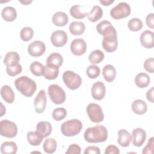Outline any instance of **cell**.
Instances as JSON below:
<instances>
[{
    "instance_id": "obj_35",
    "label": "cell",
    "mask_w": 154,
    "mask_h": 154,
    "mask_svg": "<svg viewBox=\"0 0 154 154\" xmlns=\"http://www.w3.org/2000/svg\"><path fill=\"white\" fill-rule=\"evenodd\" d=\"M104 54L99 49H96L91 52L88 57L90 62L92 64H99L104 59Z\"/></svg>"
},
{
    "instance_id": "obj_4",
    "label": "cell",
    "mask_w": 154,
    "mask_h": 154,
    "mask_svg": "<svg viewBox=\"0 0 154 154\" xmlns=\"http://www.w3.org/2000/svg\"><path fill=\"white\" fill-rule=\"evenodd\" d=\"M63 80L65 85L69 89L72 90L78 89L82 83L81 76L70 70H67L64 72L63 75Z\"/></svg>"
},
{
    "instance_id": "obj_29",
    "label": "cell",
    "mask_w": 154,
    "mask_h": 154,
    "mask_svg": "<svg viewBox=\"0 0 154 154\" xmlns=\"http://www.w3.org/2000/svg\"><path fill=\"white\" fill-rule=\"evenodd\" d=\"M17 151V146L13 141L4 142L1 146V152L2 154H15Z\"/></svg>"
},
{
    "instance_id": "obj_39",
    "label": "cell",
    "mask_w": 154,
    "mask_h": 154,
    "mask_svg": "<svg viewBox=\"0 0 154 154\" xmlns=\"http://www.w3.org/2000/svg\"><path fill=\"white\" fill-rule=\"evenodd\" d=\"M34 35V31L31 27L26 26L23 28L20 32V38L24 42L30 40Z\"/></svg>"
},
{
    "instance_id": "obj_42",
    "label": "cell",
    "mask_w": 154,
    "mask_h": 154,
    "mask_svg": "<svg viewBox=\"0 0 154 154\" xmlns=\"http://www.w3.org/2000/svg\"><path fill=\"white\" fill-rule=\"evenodd\" d=\"M143 67L144 69L151 73L154 72V59L153 58H149L146 59L143 64Z\"/></svg>"
},
{
    "instance_id": "obj_43",
    "label": "cell",
    "mask_w": 154,
    "mask_h": 154,
    "mask_svg": "<svg viewBox=\"0 0 154 154\" xmlns=\"http://www.w3.org/2000/svg\"><path fill=\"white\" fill-rule=\"evenodd\" d=\"M153 144H154V138L153 137H151L146 146L144 147L143 150V154H152L153 153Z\"/></svg>"
},
{
    "instance_id": "obj_12",
    "label": "cell",
    "mask_w": 154,
    "mask_h": 154,
    "mask_svg": "<svg viewBox=\"0 0 154 154\" xmlns=\"http://www.w3.org/2000/svg\"><path fill=\"white\" fill-rule=\"evenodd\" d=\"M70 50L75 55L80 56L84 54L87 50V45L85 40L81 38L73 40L70 44Z\"/></svg>"
},
{
    "instance_id": "obj_32",
    "label": "cell",
    "mask_w": 154,
    "mask_h": 154,
    "mask_svg": "<svg viewBox=\"0 0 154 154\" xmlns=\"http://www.w3.org/2000/svg\"><path fill=\"white\" fill-rule=\"evenodd\" d=\"M59 74V67L49 66L46 65L45 66V71L43 73L44 77L49 80L55 79L58 77Z\"/></svg>"
},
{
    "instance_id": "obj_5",
    "label": "cell",
    "mask_w": 154,
    "mask_h": 154,
    "mask_svg": "<svg viewBox=\"0 0 154 154\" xmlns=\"http://www.w3.org/2000/svg\"><path fill=\"white\" fill-rule=\"evenodd\" d=\"M48 95L52 102L55 104H61L66 100V93L64 90L57 84H51L48 88Z\"/></svg>"
},
{
    "instance_id": "obj_31",
    "label": "cell",
    "mask_w": 154,
    "mask_h": 154,
    "mask_svg": "<svg viewBox=\"0 0 154 154\" xmlns=\"http://www.w3.org/2000/svg\"><path fill=\"white\" fill-rule=\"evenodd\" d=\"M70 15L75 19H83L87 16V13L85 12L83 7L80 5H72L70 8Z\"/></svg>"
},
{
    "instance_id": "obj_18",
    "label": "cell",
    "mask_w": 154,
    "mask_h": 154,
    "mask_svg": "<svg viewBox=\"0 0 154 154\" xmlns=\"http://www.w3.org/2000/svg\"><path fill=\"white\" fill-rule=\"evenodd\" d=\"M117 143L122 147H128L132 140V136L126 129H120L117 132Z\"/></svg>"
},
{
    "instance_id": "obj_6",
    "label": "cell",
    "mask_w": 154,
    "mask_h": 154,
    "mask_svg": "<svg viewBox=\"0 0 154 154\" xmlns=\"http://www.w3.org/2000/svg\"><path fill=\"white\" fill-rule=\"evenodd\" d=\"M131 13V7L125 2L118 3L110 10L111 16L116 20L128 17Z\"/></svg>"
},
{
    "instance_id": "obj_17",
    "label": "cell",
    "mask_w": 154,
    "mask_h": 154,
    "mask_svg": "<svg viewBox=\"0 0 154 154\" xmlns=\"http://www.w3.org/2000/svg\"><path fill=\"white\" fill-rule=\"evenodd\" d=\"M140 42L143 46L147 49H151L154 46V34L153 32L146 30L140 35Z\"/></svg>"
},
{
    "instance_id": "obj_24",
    "label": "cell",
    "mask_w": 154,
    "mask_h": 154,
    "mask_svg": "<svg viewBox=\"0 0 154 154\" xmlns=\"http://www.w3.org/2000/svg\"><path fill=\"white\" fill-rule=\"evenodd\" d=\"M1 95L4 101L8 103H11L14 100V93L9 85H5L1 87Z\"/></svg>"
},
{
    "instance_id": "obj_49",
    "label": "cell",
    "mask_w": 154,
    "mask_h": 154,
    "mask_svg": "<svg viewBox=\"0 0 154 154\" xmlns=\"http://www.w3.org/2000/svg\"><path fill=\"white\" fill-rule=\"evenodd\" d=\"M114 2V0H99V2L101 3L103 5L108 6Z\"/></svg>"
},
{
    "instance_id": "obj_41",
    "label": "cell",
    "mask_w": 154,
    "mask_h": 154,
    "mask_svg": "<svg viewBox=\"0 0 154 154\" xmlns=\"http://www.w3.org/2000/svg\"><path fill=\"white\" fill-rule=\"evenodd\" d=\"M100 73V68L96 65H90L89 66L86 70L87 75L88 78L91 79H94L99 76Z\"/></svg>"
},
{
    "instance_id": "obj_38",
    "label": "cell",
    "mask_w": 154,
    "mask_h": 154,
    "mask_svg": "<svg viewBox=\"0 0 154 154\" xmlns=\"http://www.w3.org/2000/svg\"><path fill=\"white\" fill-rule=\"evenodd\" d=\"M143 22L138 18L135 17L130 19L128 23L129 29L132 31H138L143 28Z\"/></svg>"
},
{
    "instance_id": "obj_15",
    "label": "cell",
    "mask_w": 154,
    "mask_h": 154,
    "mask_svg": "<svg viewBox=\"0 0 154 154\" xmlns=\"http://www.w3.org/2000/svg\"><path fill=\"white\" fill-rule=\"evenodd\" d=\"M96 30L98 33L103 37L111 34L117 33L116 29L108 20H103L100 22L96 25Z\"/></svg>"
},
{
    "instance_id": "obj_50",
    "label": "cell",
    "mask_w": 154,
    "mask_h": 154,
    "mask_svg": "<svg viewBox=\"0 0 154 154\" xmlns=\"http://www.w3.org/2000/svg\"><path fill=\"white\" fill-rule=\"evenodd\" d=\"M19 2H21L22 4H24V5H28V4H29L30 3H31L32 1L31 0H30V1H29V0H25V1H19Z\"/></svg>"
},
{
    "instance_id": "obj_36",
    "label": "cell",
    "mask_w": 154,
    "mask_h": 154,
    "mask_svg": "<svg viewBox=\"0 0 154 154\" xmlns=\"http://www.w3.org/2000/svg\"><path fill=\"white\" fill-rule=\"evenodd\" d=\"M31 72L37 76H41L43 75L45 71V66L38 61L32 62L29 67Z\"/></svg>"
},
{
    "instance_id": "obj_22",
    "label": "cell",
    "mask_w": 154,
    "mask_h": 154,
    "mask_svg": "<svg viewBox=\"0 0 154 154\" xmlns=\"http://www.w3.org/2000/svg\"><path fill=\"white\" fill-rule=\"evenodd\" d=\"M102 75L105 80L108 82H112L116 76V70L111 64H106L102 70Z\"/></svg>"
},
{
    "instance_id": "obj_21",
    "label": "cell",
    "mask_w": 154,
    "mask_h": 154,
    "mask_svg": "<svg viewBox=\"0 0 154 154\" xmlns=\"http://www.w3.org/2000/svg\"><path fill=\"white\" fill-rule=\"evenodd\" d=\"M63 63V58L62 56L57 53L54 52L50 54L46 60V65L56 67L61 66Z\"/></svg>"
},
{
    "instance_id": "obj_3",
    "label": "cell",
    "mask_w": 154,
    "mask_h": 154,
    "mask_svg": "<svg viewBox=\"0 0 154 154\" xmlns=\"http://www.w3.org/2000/svg\"><path fill=\"white\" fill-rule=\"evenodd\" d=\"M82 128V122L78 119L64 122L61 125V131L66 137H73L78 134Z\"/></svg>"
},
{
    "instance_id": "obj_40",
    "label": "cell",
    "mask_w": 154,
    "mask_h": 154,
    "mask_svg": "<svg viewBox=\"0 0 154 154\" xmlns=\"http://www.w3.org/2000/svg\"><path fill=\"white\" fill-rule=\"evenodd\" d=\"M67 115L66 109L64 108H57L54 109L52 116L53 119L56 121H60L64 119Z\"/></svg>"
},
{
    "instance_id": "obj_19",
    "label": "cell",
    "mask_w": 154,
    "mask_h": 154,
    "mask_svg": "<svg viewBox=\"0 0 154 154\" xmlns=\"http://www.w3.org/2000/svg\"><path fill=\"white\" fill-rule=\"evenodd\" d=\"M52 20L53 23L58 26H65L69 21L68 16L64 12L57 11L52 16Z\"/></svg>"
},
{
    "instance_id": "obj_48",
    "label": "cell",
    "mask_w": 154,
    "mask_h": 154,
    "mask_svg": "<svg viewBox=\"0 0 154 154\" xmlns=\"http://www.w3.org/2000/svg\"><path fill=\"white\" fill-rule=\"evenodd\" d=\"M153 92H154V88H153V87H152L146 93V97H147V100L149 102H152V103L154 102Z\"/></svg>"
},
{
    "instance_id": "obj_10",
    "label": "cell",
    "mask_w": 154,
    "mask_h": 154,
    "mask_svg": "<svg viewBox=\"0 0 154 154\" xmlns=\"http://www.w3.org/2000/svg\"><path fill=\"white\" fill-rule=\"evenodd\" d=\"M46 51L45 44L40 40H35L31 42L28 46V52L34 57L42 56Z\"/></svg>"
},
{
    "instance_id": "obj_8",
    "label": "cell",
    "mask_w": 154,
    "mask_h": 154,
    "mask_svg": "<svg viewBox=\"0 0 154 154\" xmlns=\"http://www.w3.org/2000/svg\"><path fill=\"white\" fill-rule=\"evenodd\" d=\"M86 111L89 119L92 122L98 123L103 120L104 114L99 105L91 103L87 106Z\"/></svg>"
},
{
    "instance_id": "obj_9",
    "label": "cell",
    "mask_w": 154,
    "mask_h": 154,
    "mask_svg": "<svg viewBox=\"0 0 154 154\" xmlns=\"http://www.w3.org/2000/svg\"><path fill=\"white\" fill-rule=\"evenodd\" d=\"M118 40L117 33L111 34L103 37L102 40V47L108 52H112L117 48Z\"/></svg>"
},
{
    "instance_id": "obj_37",
    "label": "cell",
    "mask_w": 154,
    "mask_h": 154,
    "mask_svg": "<svg viewBox=\"0 0 154 154\" xmlns=\"http://www.w3.org/2000/svg\"><path fill=\"white\" fill-rule=\"evenodd\" d=\"M22 70V66L19 63V62L14 63L6 67L7 73L10 76H14L17 75L20 73Z\"/></svg>"
},
{
    "instance_id": "obj_28",
    "label": "cell",
    "mask_w": 154,
    "mask_h": 154,
    "mask_svg": "<svg viewBox=\"0 0 154 154\" xmlns=\"http://www.w3.org/2000/svg\"><path fill=\"white\" fill-rule=\"evenodd\" d=\"M135 83L139 88H145L150 83V77L145 73H139L135 77Z\"/></svg>"
},
{
    "instance_id": "obj_16",
    "label": "cell",
    "mask_w": 154,
    "mask_h": 154,
    "mask_svg": "<svg viewBox=\"0 0 154 154\" xmlns=\"http://www.w3.org/2000/svg\"><path fill=\"white\" fill-rule=\"evenodd\" d=\"M132 136L133 145L136 147H140L146 140V132L143 129L137 128L132 131Z\"/></svg>"
},
{
    "instance_id": "obj_27",
    "label": "cell",
    "mask_w": 154,
    "mask_h": 154,
    "mask_svg": "<svg viewBox=\"0 0 154 154\" xmlns=\"http://www.w3.org/2000/svg\"><path fill=\"white\" fill-rule=\"evenodd\" d=\"M85 29V24L79 21H74L70 23L69 25V31L71 34L75 35L82 34Z\"/></svg>"
},
{
    "instance_id": "obj_11",
    "label": "cell",
    "mask_w": 154,
    "mask_h": 154,
    "mask_svg": "<svg viewBox=\"0 0 154 154\" xmlns=\"http://www.w3.org/2000/svg\"><path fill=\"white\" fill-rule=\"evenodd\" d=\"M68 40L66 32L63 30H56L52 32L51 36V41L55 47H62L64 46Z\"/></svg>"
},
{
    "instance_id": "obj_23",
    "label": "cell",
    "mask_w": 154,
    "mask_h": 154,
    "mask_svg": "<svg viewBox=\"0 0 154 154\" xmlns=\"http://www.w3.org/2000/svg\"><path fill=\"white\" fill-rule=\"evenodd\" d=\"M1 16L5 21L13 22L16 19L17 12L14 7L7 6L2 10Z\"/></svg>"
},
{
    "instance_id": "obj_45",
    "label": "cell",
    "mask_w": 154,
    "mask_h": 154,
    "mask_svg": "<svg viewBox=\"0 0 154 154\" xmlns=\"http://www.w3.org/2000/svg\"><path fill=\"white\" fill-rule=\"evenodd\" d=\"M84 153V154H100V151L98 147L95 146H90L85 148Z\"/></svg>"
},
{
    "instance_id": "obj_25",
    "label": "cell",
    "mask_w": 154,
    "mask_h": 154,
    "mask_svg": "<svg viewBox=\"0 0 154 154\" xmlns=\"http://www.w3.org/2000/svg\"><path fill=\"white\" fill-rule=\"evenodd\" d=\"M51 124L46 121H42L38 122L36 126V130L42 135L43 138L48 137L52 132Z\"/></svg>"
},
{
    "instance_id": "obj_33",
    "label": "cell",
    "mask_w": 154,
    "mask_h": 154,
    "mask_svg": "<svg viewBox=\"0 0 154 154\" xmlns=\"http://www.w3.org/2000/svg\"><path fill=\"white\" fill-rule=\"evenodd\" d=\"M57 141L55 139L52 138H46L43 144L44 151L47 153H53L57 149Z\"/></svg>"
},
{
    "instance_id": "obj_26",
    "label": "cell",
    "mask_w": 154,
    "mask_h": 154,
    "mask_svg": "<svg viewBox=\"0 0 154 154\" xmlns=\"http://www.w3.org/2000/svg\"><path fill=\"white\" fill-rule=\"evenodd\" d=\"M27 140L31 146H38L42 142L43 137L38 131H29L26 135Z\"/></svg>"
},
{
    "instance_id": "obj_34",
    "label": "cell",
    "mask_w": 154,
    "mask_h": 154,
    "mask_svg": "<svg viewBox=\"0 0 154 154\" xmlns=\"http://www.w3.org/2000/svg\"><path fill=\"white\" fill-rule=\"evenodd\" d=\"M19 60L20 56L18 53H17L16 52L11 51L8 52L5 54L3 62L6 66H8L14 63L19 62Z\"/></svg>"
},
{
    "instance_id": "obj_7",
    "label": "cell",
    "mask_w": 154,
    "mask_h": 154,
    "mask_svg": "<svg viewBox=\"0 0 154 154\" xmlns=\"http://www.w3.org/2000/svg\"><path fill=\"white\" fill-rule=\"evenodd\" d=\"M0 134L6 138H14L17 134V127L15 123L5 119L0 122Z\"/></svg>"
},
{
    "instance_id": "obj_1",
    "label": "cell",
    "mask_w": 154,
    "mask_h": 154,
    "mask_svg": "<svg viewBox=\"0 0 154 154\" xmlns=\"http://www.w3.org/2000/svg\"><path fill=\"white\" fill-rule=\"evenodd\" d=\"M84 138L88 143L104 142L108 138L107 129L104 126L100 125L88 128L84 134Z\"/></svg>"
},
{
    "instance_id": "obj_14",
    "label": "cell",
    "mask_w": 154,
    "mask_h": 154,
    "mask_svg": "<svg viewBox=\"0 0 154 154\" xmlns=\"http://www.w3.org/2000/svg\"><path fill=\"white\" fill-rule=\"evenodd\" d=\"M91 91L93 99L97 100H100L103 99L105 96V86L101 81H97L93 84Z\"/></svg>"
},
{
    "instance_id": "obj_44",
    "label": "cell",
    "mask_w": 154,
    "mask_h": 154,
    "mask_svg": "<svg viewBox=\"0 0 154 154\" xmlns=\"http://www.w3.org/2000/svg\"><path fill=\"white\" fill-rule=\"evenodd\" d=\"M81 152V149L79 146L76 144H71L69 146L67 151L66 152V154H80Z\"/></svg>"
},
{
    "instance_id": "obj_13",
    "label": "cell",
    "mask_w": 154,
    "mask_h": 154,
    "mask_svg": "<svg viewBox=\"0 0 154 154\" xmlns=\"http://www.w3.org/2000/svg\"><path fill=\"white\" fill-rule=\"evenodd\" d=\"M47 102V96L45 90H41L37 94L34 99L35 111L37 113H42L46 108Z\"/></svg>"
},
{
    "instance_id": "obj_46",
    "label": "cell",
    "mask_w": 154,
    "mask_h": 154,
    "mask_svg": "<svg viewBox=\"0 0 154 154\" xmlns=\"http://www.w3.org/2000/svg\"><path fill=\"white\" fill-rule=\"evenodd\" d=\"M120 150L119 148L114 145H109L106 147L105 153V154H119Z\"/></svg>"
},
{
    "instance_id": "obj_47",
    "label": "cell",
    "mask_w": 154,
    "mask_h": 154,
    "mask_svg": "<svg viewBox=\"0 0 154 154\" xmlns=\"http://www.w3.org/2000/svg\"><path fill=\"white\" fill-rule=\"evenodd\" d=\"M146 23L148 27L153 29L154 28V14L150 13L147 14L146 18Z\"/></svg>"
},
{
    "instance_id": "obj_2",
    "label": "cell",
    "mask_w": 154,
    "mask_h": 154,
    "mask_svg": "<svg viewBox=\"0 0 154 154\" xmlns=\"http://www.w3.org/2000/svg\"><path fill=\"white\" fill-rule=\"evenodd\" d=\"M16 89L25 97H31L37 89L34 81L26 76H22L14 81Z\"/></svg>"
},
{
    "instance_id": "obj_30",
    "label": "cell",
    "mask_w": 154,
    "mask_h": 154,
    "mask_svg": "<svg viewBox=\"0 0 154 154\" xmlns=\"http://www.w3.org/2000/svg\"><path fill=\"white\" fill-rule=\"evenodd\" d=\"M102 16V9L99 5H94L92 10L87 14V18L90 22H95L101 19Z\"/></svg>"
},
{
    "instance_id": "obj_20",
    "label": "cell",
    "mask_w": 154,
    "mask_h": 154,
    "mask_svg": "<svg viewBox=\"0 0 154 154\" xmlns=\"http://www.w3.org/2000/svg\"><path fill=\"white\" fill-rule=\"evenodd\" d=\"M131 107L132 111L138 115L144 114L147 110L146 103L141 99H137L133 101Z\"/></svg>"
}]
</instances>
